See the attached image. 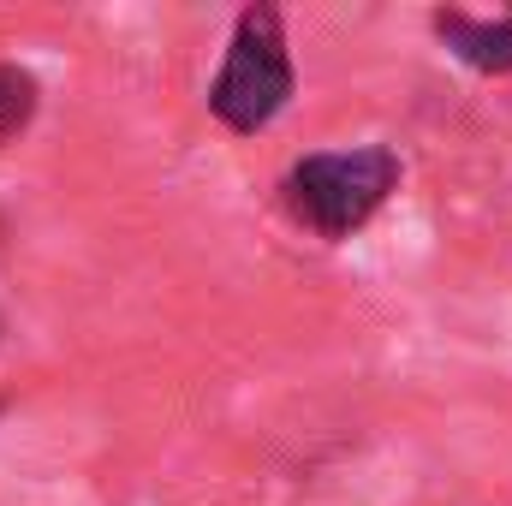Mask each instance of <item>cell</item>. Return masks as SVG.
Returning <instances> with one entry per match:
<instances>
[{"label": "cell", "instance_id": "277c9868", "mask_svg": "<svg viewBox=\"0 0 512 506\" xmlns=\"http://www.w3.org/2000/svg\"><path fill=\"white\" fill-rule=\"evenodd\" d=\"M36 102H42L36 72H24V66H12V60H0V143H12L18 131L36 120Z\"/></svg>", "mask_w": 512, "mask_h": 506}, {"label": "cell", "instance_id": "6da1fadb", "mask_svg": "<svg viewBox=\"0 0 512 506\" xmlns=\"http://www.w3.org/2000/svg\"><path fill=\"white\" fill-rule=\"evenodd\" d=\"M399 185V155L387 143L364 149H328V155H304L286 173V209L322 233V239H352Z\"/></svg>", "mask_w": 512, "mask_h": 506}, {"label": "cell", "instance_id": "3957f363", "mask_svg": "<svg viewBox=\"0 0 512 506\" xmlns=\"http://www.w3.org/2000/svg\"><path fill=\"white\" fill-rule=\"evenodd\" d=\"M435 36L471 72H489V78L512 72V12H501V18H471V12L453 6V12H435Z\"/></svg>", "mask_w": 512, "mask_h": 506}, {"label": "cell", "instance_id": "7a4b0ae2", "mask_svg": "<svg viewBox=\"0 0 512 506\" xmlns=\"http://www.w3.org/2000/svg\"><path fill=\"white\" fill-rule=\"evenodd\" d=\"M292 102V54H286V24L274 6H245L227 42V60L209 84V114L227 131L251 137L274 126V114Z\"/></svg>", "mask_w": 512, "mask_h": 506}]
</instances>
